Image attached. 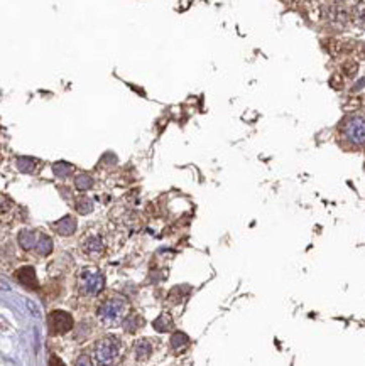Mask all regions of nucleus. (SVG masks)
Segmentation results:
<instances>
[{"label": "nucleus", "instance_id": "1", "mask_svg": "<svg viewBox=\"0 0 365 366\" xmlns=\"http://www.w3.org/2000/svg\"><path fill=\"white\" fill-rule=\"evenodd\" d=\"M120 351V341L115 336H107V338L100 339L97 346H95V359L100 364H107L115 361Z\"/></svg>", "mask_w": 365, "mask_h": 366}, {"label": "nucleus", "instance_id": "2", "mask_svg": "<svg viewBox=\"0 0 365 366\" xmlns=\"http://www.w3.org/2000/svg\"><path fill=\"white\" fill-rule=\"evenodd\" d=\"M80 287L85 296H98L105 287V277L97 270H85L81 273Z\"/></svg>", "mask_w": 365, "mask_h": 366}, {"label": "nucleus", "instance_id": "3", "mask_svg": "<svg viewBox=\"0 0 365 366\" xmlns=\"http://www.w3.org/2000/svg\"><path fill=\"white\" fill-rule=\"evenodd\" d=\"M343 135L353 145H363L365 143V118L352 117L343 125Z\"/></svg>", "mask_w": 365, "mask_h": 366}, {"label": "nucleus", "instance_id": "4", "mask_svg": "<svg viewBox=\"0 0 365 366\" xmlns=\"http://www.w3.org/2000/svg\"><path fill=\"white\" fill-rule=\"evenodd\" d=\"M73 317L65 311H52L49 314V327L54 334H65L73 329Z\"/></svg>", "mask_w": 365, "mask_h": 366}, {"label": "nucleus", "instance_id": "5", "mask_svg": "<svg viewBox=\"0 0 365 366\" xmlns=\"http://www.w3.org/2000/svg\"><path fill=\"white\" fill-rule=\"evenodd\" d=\"M124 309H126V304H124L122 301H108L100 307L98 317H100V321L105 322V324H113V322H117L118 317L122 316Z\"/></svg>", "mask_w": 365, "mask_h": 366}, {"label": "nucleus", "instance_id": "6", "mask_svg": "<svg viewBox=\"0 0 365 366\" xmlns=\"http://www.w3.org/2000/svg\"><path fill=\"white\" fill-rule=\"evenodd\" d=\"M17 280L22 283V285H26L29 288H32V290H36L37 288V277H36V270L32 267H22L21 270H17L16 273Z\"/></svg>", "mask_w": 365, "mask_h": 366}, {"label": "nucleus", "instance_id": "7", "mask_svg": "<svg viewBox=\"0 0 365 366\" xmlns=\"http://www.w3.org/2000/svg\"><path fill=\"white\" fill-rule=\"evenodd\" d=\"M54 228L61 237H70V235H73L76 231V221L71 216H65L63 219H59L54 225Z\"/></svg>", "mask_w": 365, "mask_h": 366}, {"label": "nucleus", "instance_id": "8", "mask_svg": "<svg viewBox=\"0 0 365 366\" xmlns=\"http://www.w3.org/2000/svg\"><path fill=\"white\" fill-rule=\"evenodd\" d=\"M37 238H39V233L24 230L19 233V245H21L24 250H34L36 243H37Z\"/></svg>", "mask_w": 365, "mask_h": 366}, {"label": "nucleus", "instance_id": "9", "mask_svg": "<svg viewBox=\"0 0 365 366\" xmlns=\"http://www.w3.org/2000/svg\"><path fill=\"white\" fill-rule=\"evenodd\" d=\"M134 353H136V358L139 361H146L152 353V346L147 339H141L134 346Z\"/></svg>", "mask_w": 365, "mask_h": 366}, {"label": "nucleus", "instance_id": "10", "mask_svg": "<svg viewBox=\"0 0 365 366\" xmlns=\"http://www.w3.org/2000/svg\"><path fill=\"white\" fill-rule=\"evenodd\" d=\"M188 344H190V338L185 334V332L177 331V332H174V334L171 336V348L174 351H177V353L188 348Z\"/></svg>", "mask_w": 365, "mask_h": 366}, {"label": "nucleus", "instance_id": "11", "mask_svg": "<svg viewBox=\"0 0 365 366\" xmlns=\"http://www.w3.org/2000/svg\"><path fill=\"white\" fill-rule=\"evenodd\" d=\"M85 250H86V253H90V255H100L103 252L102 238H100V237H90L88 240H86V243H85Z\"/></svg>", "mask_w": 365, "mask_h": 366}, {"label": "nucleus", "instance_id": "12", "mask_svg": "<svg viewBox=\"0 0 365 366\" xmlns=\"http://www.w3.org/2000/svg\"><path fill=\"white\" fill-rule=\"evenodd\" d=\"M34 250H37L39 255H42V257H46V255H49L52 252V240L49 237H46V235H39Z\"/></svg>", "mask_w": 365, "mask_h": 366}, {"label": "nucleus", "instance_id": "13", "mask_svg": "<svg viewBox=\"0 0 365 366\" xmlns=\"http://www.w3.org/2000/svg\"><path fill=\"white\" fill-rule=\"evenodd\" d=\"M36 166H37V162L34 161V159H31V157H21V159H17V169L21 171V172H26V174H31V172H34L36 171Z\"/></svg>", "mask_w": 365, "mask_h": 366}, {"label": "nucleus", "instance_id": "14", "mask_svg": "<svg viewBox=\"0 0 365 366\" xmlns=\"http://www.w3.org/2000/svg\"><path fill=\"white\" fill-rule=\"evenodd\" d=\"M142 324H144L142 317L137 316V314H132V316L126 317V321H124L122 326H124V329H126L127 332H134V331H137Z\"/></svg>", "mask_w": 365, "mask_h": 366}, {"label": "nucleus", "instance_id": "15", "mask_svg": "<svg viewBox=\"0 0 365 366\" xmlns=\"http://www.w3.org/2000/svg\"><path fill=\"white\" fill-rule=\"evenodd\" d=\"M152 326H154V329L157 332H167V331H171V327H172V319L167 314H162L157 317Z\"/></svg>", "mask_w": 365, "mask_h": 366}, {"label": "nucleus", "instance_id": "16", "mask_svg": "<svg viewBox=\"0 0 365 366\" xmlns=\"http://www.w3.org/2000/svg\"><path fill=\"white\" fill-rule=\"evenodd\" d=\"M52 172H54V176L65 179V177H68L71 172H73V166L68 162H56L54 166H52Z\"/></svg>", "mask_w": 365, "mask_h": 366}, {"label": "nucleus", "instance_id": "17", "mask_svg": "<svg viewBox=\"0 0 365 366\" xmlns=\"http://www.w3.org/2000/svg\"><path fill=\"white\" fill-rule=\"evenodd\" d=\"M75 186L78 191H88L90 187L93 186V179H91V176H88V174H80V176H76Z\"/></svg>", "mask_w": 365, "mask_h": 366}, {"label": "nucleus", "instance_id": "18", "mask_svg": "<svg viewBox=\"0 0 365 366\" xmlns=\"http://www.w3.org/2000/svg\"><path fill=\"white\" fill-rule=\"evenodd\" d=\"M76 209H78L80 214H88L93 211V201L88 199V197H80L76 201Z\"/></svg>", "mask_w": 365, "mask_h": 366}, {"label": "nucleus", "instance_id": "19", "mask_svg": "<svg viewBox=\"0 0 365 366\" xmlns=\"http://www.w3.org/2000/svg\"><path fill=\"white\" fill-rule=\"evenodd\" d=\"M11 206H12V201L7 196L0 194V213H6V211L11 209Z\"/></svg>", "mask_w": 365, "mask_h": 366}, {"label": "nucleus", "instance_id": "20", "mask_svg": "<svg viewBox=\"0 0 365 366\" xmlns=\"http://www.w3.org/2000/svg\"><path fill=\"white\" fill-rule=\"evenodd\" d=\"M357 62H353V61H350V62H345V66H343V71H345V75L347 76H353L355 73H357Z\"/></svg>", "mask_w": 365, "mask_h": 366}]
</instances>
